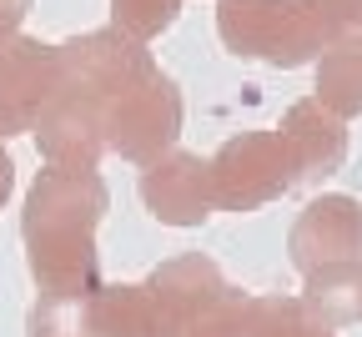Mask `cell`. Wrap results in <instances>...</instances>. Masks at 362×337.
Here are the masks:
<instances>
[{
    "label": "cell",
    "instance_id": "ba28073f",
    "mask_svg": "<svg viewBox=\"0 0 362 337\" xmlns=\"http://www.w3.org/2000/svg\"><path fill=\"white\" fill-rule=\"evenodd\" d=\"M61 66H66V81L106 96V101L126 96L131 86H141L151 71H161L151 45L131 40L116 25H96V30H81V35L61 40Z\"/></svg>",
    "mask_w": 362,
    "mask_h": 337
},
{
    "label": "cell",
    "instance_id": "e0dca14e",
    "mask_svg": "<svg viewBox=\"0 0 362 337\" xmlns=\"http://www.w3.org/2000/svg\"><path fill=\"white\" fill-rule=\"evenodd\" d=\"M322 21L327 40H347V35H362V0H307Z\"/></svg>",
    "mask_w": 362,
    "mask_h": 337
},
{
    "label": "cell",
    "instance_id": "8992f818",
    "mask_svg": "<svg viewBox=\"0 0 362 337\" xmlns=\"http://www.w3.org/2000/svg\"><path fill=\"white\" fill-rule=\"evenodd\" d=\"M61 86H66L61 45L40 35H16L11 45H0V141L30 136Z\"/></svg>",
    "mask_w": 362,
    "mask_h": 337
},
{
    "label": "cell",
    "instance_id": "5b68a950",
    "mask_svg": "<svg viewBox=\"0 0 362 337\" xmlns=\"http://www.w3.org/2000/svg\"><path fill=\"white\" fill-rule=\"evenodd\" d=\"M297 186V166L277 131H242L211 152L216 212H257Z\"/></svg>",
    "mask_w": 362,
    "mask_h": 337
},
{
    "label": "cell",
    "instance_id": "9a60e30c",
    "mask_svg": "<svg viewBox=\"0 0 362 337\" xmlns=\"http://www.w3.org/2000/svg\"><path fill=\"white\" fill-rule=\"evenodd\" d=\"M181 6H187V0H111V25L126 30L131 40L151 45L156 35H166L176 25Z\"/></svg>",
    "mask_w": 362,
    "mask_h": 337
},
{
    "label": "cell",
    "instance_id": "277c9868",
    "mask_svg": "<svg viewBox=\"0 0 362 337\" xmlns=\"http://www.w3.org/2000/svg\"><path fill=\"white\" fill-rule=\"evenodd\" d=\"M181 121H187L181 86L166 71H151L141 86H131L126 96H116L106 106V147H111V156L146 171L151 161L176 152Z\"/></svg>",
    "mask_w": 362,
    "mask_h": 337
},
{
    "label": "cell",
    "instance_id": "2e32d148",
    "mask_svg": "<svg viewBox=\"0 0 362 337\" xmlns=\"http://www.w3.org/2000/svg\"><path fill=\"white\" fill-rule=\"evenodd\" d=\"M262 337H337L322 317H312L302 297H267Z\"/></svg>",
    "mask_w": 362,
    "mask_h": 337
},
{
    "label": "cell",
    "instance_id": "4fadbf2b",
    "mask_svg": "<svg viewBox=\"0 0 362 337\" xmlns=\"http://www.w3.org/2000/svg\"><path fill=\"white\" fill-rule=\"evenodd\" d=\"M312 71H317V86H312L317 101L342 121H357L362 116V35L332 40Z\"/></svg>",
    "mask_w": 362,
    "mask_h": 337
},
{
    "label": "cell",
    "instance_id": "52a82bcc",
    "mask_svg": "<svg viewBox=\"0 0 362 337\" xmlns=\"http://www.w3.org/2000/svg\"><path fill=\"white\" fill-rule=\"evenodd\" d=\"M106 96L86 91L76 81H66L56 91V101L40 111L35 121V152L45 166H61V171H96L106 147Z\"/></svg>",
    "mask_w": 362,
    "mask_h": 337
},
{
    "label": "cell",
    "instance_id": "ac0fdd59",
    "mask_svg": "<svg viewBox=\"0 0 362 337\" xmlns=\"http://www.w3.org/2000/svg\"><path fill=\"white\" fill-rule=\"evenodd\" d=\"M35 11V0H0V45H11L16 35H25V16Z\"/></svg>",
    "mask_w": 362,
    "mask_h": 337
},
{
    "label": "cell",
    "instance_id": "6da1fadb",
    "mask_svg": "<svg viewBox=\"0 0 362 337\" xmlns=\"http://www.w3.org/2000/svg\"><path fill=\"white\" fill-rule=\"evenodd\" d=\"M111 191L101 171H61L40 166L21 202V247L25 272L40 297L86 302L101 287V247L96 232L106 222Z\"/></svg>",
    "mask_w": 362,
    "mask_h": 337
},
{
    "label": "cell",
    "instance_id": "8fae6325",
    "mask_svg": "<svg viewBox=\"0 0 362 337\" xmlns=\"http://www.w3.org/2000/svg\"><path fill=\"white\" fill-rule=\"evenodd\" d=\"M272 131L282 136V147H287V156H292V166H297V181H327L332 171H342L347 147H352L347 121L332 116L317 96L292 101Z\"/></svg>",
    "mask_w": 362,
    "mask_h": 337
},
{
    "label": "cell",
    "instance_id": "30bf717a",
    "mask_svg": "<svg viewBox=\"0 0 362 337\" xmlns=\"http://www.w3.org/2000/svg\"><path fill=\"white\" fill-rule=\"evenodd\" d=\"M141 207L161 222V227H202L216 212L211 197V156L197 152H171L161 161H151L141 171Z\"/></svg>",
    "mask_w": 362,
    "mask_h": 337
},
{
    "label": "cell",
    "instance_id": "d6986e66",
    "mask_svg": "<svg viewBox=\"0 0 362 337\" xmlns=\"http://www.w3.org/2000/svg\"><path fill=\"white\" fill-rule=\"evenodd\" d=\"M11 197H16V156H11L6 141H0V212L11 207Z\"/></svg>",
    "mask_w": 362,
    "mask_h": 337
},
{
    "label": "cell",
    "instance_id": "9c48e42d",
    "mask_svg": "<svg viewBox=\"0 0 362 337\" xmlns=\"http://www.w3.org/2000/svg\"><path fill=\"white\" fill-rule=\"evenodd\" d=\"M287 257L302 277L322 267H342V262H362V202L347 197V191L312 197L287 232Z\"/></svg>",
    "mask_w": 362,
    "mask_h": 337
},
{
    "label": "cell",
    "instance_id": "7a4b0ae2",
    "mask_svg": "<svg viewBox=\"0 0 362 337\" xmlns=\"http://www.w3.org/2000/svg\"><path fill=\"white\" fill-rule=\"evenodd\" d=\"M156 327L161 337H262L267 297L242 292L221 277V267L202 252L166 257L151 277Z\"/></svg>",
    "mask_w": 362,
    "mask_h": 337
},
{
    "label": "cell",
    "instance_id": "5bb4252c",
    "mask_svg": "<svg viewBox=\"0 0 362 337\" xmlns=\"http://www.w3.org/2000/svg\"><path fill=\"white\" fill-rule=\"evenodd\" d=\"M312 317H322L332 332L337 327H357L362 322V262H342V267H322L302 277V292Z\"/></svg>",
    "mask_w": 362,
    "mask_h": 337
},
{
    "label": "cell",
    "instance_id": "7c38bea8",
    "mask_svg": "<svg viewBox=\"0 0 362 337\" xmlns=\"http://www.w3.org/2000/svg\"><path fill=\"white\" fill-rule=\"evenodd\" d=\"M81 337H161L156 297L146 282H101L86 302H76Z\"/></svg>",
    "mask_w": 362,
    "mask_h": 337
},
{
    "label": "cell",
    "instance_id": "3957f363",
    "mask_svg": "<svg viewBox=\"0 0 362 337\" xmlns=\"http://www.w3.org/2000/svg\"><path fill=\"white\" fill-rule=\"evenodd\" d=\"M216 35L232 56L277 71L317 66L332 45L307 0H216Z\"/></svg>",
    "mask_w": 362,
    "mask_h": 337
}]
</instances>
